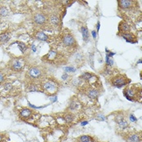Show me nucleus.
<instances>
[{"label":"nucleus","mask_w":142,"mask_h":142,"mask_svg":"<svg viewBox=\"0 0 142 142\" xmlns=\"http://www.w3.org/2000/svg\"><path fill=\"white\" fill-rule=\"evenodd\" d=\"M106 64L107 67H112L114 64V60L112 58H110V57H108L107 55L106 56Z\"/></svg>","instance_id":"23"},{"label":"nucleus","mask_w":142,"mask_h":142,"mask_svg":"<svg viewBox=\"0 0 142 142\" xmlns=\"http://www.w3.org/2000/svg\"><path fill=\"white\" fill-rule=\"evenodd\" d=\"M24 62L23 60L19 59H13L12 62L11 64V68L12 70L15 71V72H19L21 69L23 68L24 67Z\"/></svg>","instance_id":"6"},{"label":"nucleus","mask_w":142,"mask_h":142,"mask_svg":"<svg viewBox=\"0 0 142 142\" xmlns=\"http://www.w3.org/2000/svg\"><path fill=\"white\" fill-rule=\"evenodd\" d=\"M135 2L132 0H119L118 4H119V8L121 9H129L133 7V4Z\"/></svg>","instance_id":"7"},{"label":"nucleus","mask_w":142,"mask_h":142,"mask_svg":"<svg viewBox=\"0 0 142 142\" xmlns=\"http://www.w3.org/2000/svg\"><path fill=\"white\" fill-rule=\"evenodd\" d=\"M88 123V122L85 120V121H82L81 123H80V125H81V126H85V125H87Z\"/></svg>","instance_id":"36"},{"label":"nucleus","mask_w":142,"mask_h":142,"mask_svg":"<svg viewBox=\"0 0 142 142\" xmlns=\"http://www.w3.org/2000/svg\"><path fill=\"white\" fill-rule=\"evenodd\" d=\"M99 29H100V22L98 21V24H97V33L99 31Z\"/></svg>","instance_id":"38"},{"label":"nucleus","mask_w":142,"mask_h":142,"mask_svg":"<svg viewBox=\"0 0 142 142\" xmlns=\"http://www.w3.org/2000/svg\"><path fill=\"white\" fill-rule=\"evenodd\" d=\"M141 59H140L139 61H138V64H141Z\"/></svg>","instance_id":"41"},{"label":"nucleus","mask_w":142,"mask_h":142,"mask_svg":"<svg viewBox=\"0 0 142 142\" xmlns=\"http://www.w3.org/2000/svg\"><path fill=\"white\" fill-rule=\"evenodd\" d=\"M32 50H33V52H36V46H34V45H32Z\"/></svg>","instance_id":"39"},{"label":"nucleus","mask_w":142,"mask_h":142,"mask_svg":"<svg viewBox=\"0 0 142 142\" xmlns=\"http://www.w3.org/2000/svg\"><path fill=\"white\" fill-rule=\"evenodd\" d=\"M119 36L121 37H123V39H125L126 41L127 42H131V43H135L137 41V37L133 33H132L131 32L129 33H119L118 34Z\"/></svg>","instance_id":"8"},{"label":"nucleus","mask_w":142,"mask_h":142,"mask_svg":"<svg viewBox=\"0 0 142 142\" xmlns=\"http://www.w3.org/2000/svg\"><path fill=\"white\" fill-rule=\"evenodd\" d=\"M126 141L127 142H141V136L137 133H130L126 137Z\"/></svg>","instance_id":"12"},{"label":"nucleus","mask_w":142,"mask_h":142,"mask_svg":"<svg viewBox=\"0 0 142 142\" xmlns=\"http://www.w3.org/2000/svg\"><path fill=\"white\" fill-rule=\"evenodd\" d=\"M79 142H92L93 138L88 135H82L78 138Z\"/></svg>","instance_id":"18"},{"label":"nucleus","mask_w":142,"mask_h":142,"mask_svg":"<svg viewBox=\"0 0 142 142\" xmlns=\"http://www.w3.org/2000/svg\"><path fill=\"white\" fill-rule=\"evenodd\" d=\"M93 75L89 73V72H84L80 76V78L83 80H85V81H89L93 78Z\"/></svg>","instance_id":"19"},{"label":"nucleus","mask_w":142,"mask_h":142,"mask_svg":"<svg viewBox=\"0 0 142 142\" xmlns=\"http://www.w3.org/2000/svg\"><path fill=\"white\" fill-rule=\"evenodd\" d=\"M41 87L45 91H46L49 93H55L58 90V86L55 84L54 82L50 81V80H47L45 81L44 83H42L41 84Z\"/></svg>","instance_id":"2"},{"label":"nucleus","mask_w":142,"mask_h":142,"mask_svg":"<svg viewBox=\"0 0 142 142\" xmlns=\"http://www.w3.org/2000/svg\"><path fill=\"white\" fill-rule=\"evenodd\" d=\"M29 106H30V107L33 108V109H42V108L45 107V106H35L32 105L31 103H29Z\"/></svg>","instance_id":"32"},{"label":"nucleus","mask_w":142,"mask_h":142,"mask_svg":"<svg viewBox=\"0 0 142 142\" xmlns=\"http://www.w3.org/2000/svg\"><path fill=\"white\" fill-rule=\"evenodd\" d=\"M81 79L80 78H76V79H73V80H72V84H73V85H76V86H77L79 85V84L81 83Z\"/></svg>","instance_id":"28"},{"label":"nucleus","mask_w":142,"mask_h":142,"mask_svg":"<svg viewBox=\"0 0 142 142\" xmlns=\"http://www.w3.org/2000/svg\"><path fill=\"white\" fill-rule=\"evenodd\" d=\"M80 108V103L77 100L73 99L69 103L68 110H71V111H76V110H78Z\"/></svg>","instance_id":"13"},{"label":"nucleus","mask_w":142,"mask_h":142,"mask_svg":"<svg viewBox=\"0 0 142 142\" xmlns=\"http://www.w3.org/2000/svg\"><path fill=\"white\" fill-rule=\"evenodd\" d=\"M31 115H32V110L29 109V108H24V109L21 110L20 112V118L24 119H29V118H30Z\"/></svg>","instance_id":"14"},{"label":"nucleus","mask_w":142,"mask_h":142,"mask_svg":"<svg viewBox=\"0 0 142 142\" xmlns=\"http://www.w3.org/2000/svg\"><path fill=\"white\" fill-rule=\"evenodd\" d=\"M11 88H12V85H11V84H10V83H6L5 85H4V88L6 90H11Z\"/></svg>","instance_id":"30"},{"label":"nucleus","mask_w":142,"mask_h":142,"mask_svg":"<svg viewBox=\"0 0 142 142\" xmlns=\"http://www.w3.org/2000/svg\"><path fill=\"white\" fill-rule=\"evenodd\" d=\"M96 119H98V121H106V117L102 114H98L96 115Z\"/></svg>","instance_id":"27"},{"label":"nucleus","mask_w":142,"mask_h":142,"mask_svg":"<svg viewBox=\"0 0 142 142\" xmlns=\"http://www.w3.org/2000/svg\"><path fill=\"white\" fill-rule=\"evenodd\" d=\"M62 42L66 47H72L76 44V39L71 33H65L62 37Z\"/></svg>","instance_id":"3"},{"label":"nucleus","mask_w":142,"mask_h":142,"mask_svg":"<svg viewBox=\"0 0 142 142\" xmlns=\"http://www.w3.org/2000/svg\"><path fill=\"white\" fill-rule=\"evenodd\" d=\"M29 75L31 78L33 79H37L39 77H41V69H39L38 68L36 67H33L29 70Z\"/></svg>","instance_id":"9"},{"label":"nucleus","mask_w":142,"mask_h":142,"mask_svg":"<svg viewBox=\"0 0 142 142\" xmlns=\"http://www.w3.org/2000/svg\"><path fill=\"white\" fill-rule=\"evenodd\" d=\"M57 55H58V53H57L56 50H51L50 52L47 54L46 56L44 57V58H46V60H49V61H52V60H54L55 59H56Z\"/></svg>","instance_id":"16"},{"label":"nucleus","mask_w":142,"mask_h":142,"mask_svg":"<svg viewBox=\"0 0 142 142\" xmlns=\"http://www.w3.org/2000/svg\"><path fill=\"white\" fill-rule=\"evenodd\" d=\"M62 79H63V80H68V74H67V73H65V74H64V75H63V76H62Z\"/></svg>","instance_id":"35"},{"label":"nucleus","mask_w":142,"mask_h":142,"mask_svg":"<svg viewBox=\"0 0 142 142\" xmlns=\"http://www.w3.org/2000/svg\"><path fill=\"white\" fill-rule=\"evenodd\" d=\"M131 82V80H129L125 75L119 74L117 76H114L110 80V83L114 87L116 88H122L123 86L127 85V84Z\"/></svg>","instance_id":"1"},{"label":"nucleus","mask_w":142,"mask_h":142,"mask_svg":"<svg viewBox=\"0 0 142 142\" xmlns=\"http://www.w3.org/2000/svg\"><path fill=\"white\" fill-rule=\"evenodd\" d=\"M18 47L22 53H24L25 50H27V46L24 42H18Z\"/></svg>","instance_id":"25"},{"label":"nucleus","mask_w":142,"mask_h":142,"mask_svg":"<svg viewBox=\"0 0 142 142\" xmlns=\"http://www.w3.org/2000/svg\"><path fill=\"white\" fill-rule=\"evenodd\" d=\"M8 15V10L7 9V7H0V15H2V16H6V15Z\"/></svg>","instance_id":"24"},{"label":"nucleus","mask_w":142,"mask_h":142,"mask_svg":"<svg viewBox=\"0 0 142 142\" xmlns=\"http://www.w3.org/2000/svg\"><path fill=\"white\" fill-rule=\"evenodd\" d=\"M91 33H92V35H93V37L94 39H96L97 38V31L93 30L92 32H91Z\"/></svg>","instance_id":"34"},{"label":"nucleus","mask_w":142,"mask_h":142,"mask_svg":"<svg viewBox=\"0 0 142 142\" xmlns=\"http://www.w3.org/2000/svg\"><path fill=\"white\" fill-rule=\"evenodd\" d=\"M80 32L82 33V37H83V40L84 41H88L89 40V32H88L87 27L85 26H82L80 28Z\"/></svg>","instance_id":"15"},{"label":"nucleus","mask_w":142,"mask_h":142,"mask_svg":"<svg viewBox=\"0 0 142 142\" xmlns=\"http://www.w3.org/2000/svg\"><path fill=\"white\" fill-rule=\"evenodd\" d=\"M64 120L66 123H72L74 120V115L72 114H67L64 115Z\"/></svg>","instance_id":"22"},{"label":"nucleus","mask_w":142,"mask_h":142,"mask_svg":"<svg viewBox=\"0 0 142 142\" xmlns=\"http://www.w3.org/2000/svg\"><path fill=\"white\" fill-rule=\"evenodd\" d=\"M115 121L120 130H125L128 127V123L124 117V115H122V114L117 115L115 116Z\"/></svg>","instance_id":"4"},{"label":"nucleus","mask_w":142,"mask_h":142,"mask_svg":"<svg viewBox=\"0 0 142 142\" xmlns=\"http://www.w3.org/2000/svg\"><path fill=\"white\" fill-rule=\"evenodd\" d=\"M64 71L65 72H70V73H74L76 71V69L74 68V67L69 66V67H65L64 68Z\"/></svg>","instance_id":"26"},{"label":"nucleus","mask_w":142,"mask_h":142,"mask_svg":"<svg viewBox=\"0 0 142 142\" xmlns=\"http://www.w3.org/2000/svg\"><path fill=\"white\" fill-rule=\"evenodd\" d=\"M129 119H130V121L133 122V123H134V122H137V119L132 115V114H131V115H129Z\"/></svg>","instance_id":"31"},{"label":"nucleus","mask_w":142,"mask_h":142,"mask_svg":"<svg viewBox=\"0 0 142 142\" xmlns=\"http://www.w3.org/2000/svg\"><path fill=\"white\" fill-rule=\"evenodd\" d=\"M119 33H129L131 31V27L130 25L125 21H121L119 24Z\"/></svg>","instance_id":"10"},{"label":"nucleus","mask_w":142,"mask_h":142,"mask_svg":"<svg viewBox=\"0 0 142 142\" xmlns=\"http://www.w3.org/2000/svg\"><path fill=\"white\" fill-rule=\"evenodd\" d=\"M35 37H36L37 40L41 41H46L48 40V36H47L46 34H45L43 32H41V31L37 32V33L35 34Z\"/></svg>","instance_id":"17"},{"label":"nucleus","mask_w":142,"mask_h":142,"mask_svg":"<svg viewBox=\"0 0 142 142\" xmlns=\"http://www.w3.org/2000/svg\"><path fill=\"white\" fill-rule=\"evenodd\" d=\"M33 21L37 24H44L47 22V17L43 13H37L33 15Z\"/></svg>","instance_id":"5"},{"label":"nucleus","mask_w":142,"mask_h":142,"mask_svg":"<svg viewBox=\"0 0 142 142\" xmlns=\"http://www.w3.org/2000/svg\"><path fill=\"white\" fill-rule=\"evenodd\" d=\"M3 79H4V76H3V73H1L0 72V82H2L3 80Z\"/></svg>","instance_id":"37"},{"label":"nucleus","mask_w":142,"mask_h":142,"mask_svg":"<svg viewBox=\"0 0 142 142\" xmlns=\"http://www.w3.org/2000/svg\"><path fill=\"white\" fill-rule=\"evenodd\" d=\"M50 102H52V103H54V102H57V100H58V98H57V96H53V97H50Z\"/></svg>","instance_id":"33"},{"label":"nucleus","mask_w":142,"mask_h":142,"mask_svg":"<svg viewBox=\"0 0 142 142\" xmlns=\"http://www.w3.org/2000/svg\"><path fill=\"white\" fill-rule=\"evenodd\" d=\"M29 90L30 92H34V91H38V88H37V86H35L34 84H31L30 86H29Z\"/></svg>","instance_id":"29"},{"label":"nucleus","mask_w":142,"mask_h":142,"mask_svg":"<svg viewBox=\"0 0 142 142\" xmlns=\"http://www.w3.org/2000/svg\"><path fill=\"white\" fill-rule=\"evenodd\" d=\"M10 35L9 33H3V34L0 35V42L2 43H7V41L10 40Z\"/></svg>","instance_id":"20"},{"label":"nucleus","mask_w":142,"mask_h":142,"mask_svg":"<svg viewBox=\"0 0 142 142\" xmlns=\"http://www.w3.org/2000/svg\"><path fill=\"white\" fill-rule=\"evenodd\" d=\"M2 141H3V135L0 134V142H2Z\"/></svg>","instance_id":"40"},{"label":"nucleus","mask_w":142,"mask_h":142,"mask_svg":"<svg viewBox=\"0 0 142 142\" xmlns=\"http://www.w3.org/2000/svg\"><path fill=\"white\" fill-rule=\"evenodd\" d=\"M86 95L88 96V98H89L92 100H95L98 98L99 96V91L97 88H89L86 91Z\"/></svg>","instance_id":"11"},{"label":"nucleus","mask_w":142,"mask_h":142,"mask_svg":"<svg viewBox=\"0 0 142 142\" xmlns=\"http://www.w3.org/2000/svg\"><path fill=\"white\" fill-rule=\"evenodd\" d=\"M50 23L52 24H54V25H58L59 24V18L57 15H50Z\"/></svg>","instance_id":"21"}]
</instances>
